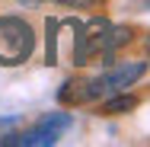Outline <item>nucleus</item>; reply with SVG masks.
Here are the masks:
<instances>
[{
  "instance_id": "f257e3e1",
  "label": "nucleus",
  "mask_w": 150,
  "mask_h": 147,
  "mask_svg": "<svg viewBox=\"0 0 150 147\" xmlns=\"http://www.w3.org/2000/svg\"><path fill=\"white\" fill-rule=\"evenodd\" d=\"M32 51H35V35H32L29 23L19 16H0V64L16 67L29 61Z\"/></svg>"
},
{
  "instance_id": "f03ea898",
  "label": "nucleus",
  "mask_w": 150,
  "mask_h": 147,
  "mask_svg": "<svg viewBox=\"0 0 150 147\" xmlns=\"http://www.w3.org/2000/svg\"><path fill=\"white\" fill-rule=\"evenodd\" d=\"M0 144L3 147H54L58 134L45 131V128H35V131H19V134H3Z\"/></svg>"
},
{
  "instance_id": "7ed1b4c3",
  "label": "nucleus",
  "mask_w": 150,
  "mask_h": 147,
  "mask_svg": "<svg viewBox=\"0 0 150 147\" xmlns=\"http://www.w3.org/2000/svg\"><path fill=\"white\" fill-rule=\"evenodd\" d=\"M144 70H147V64H144V61L121 64V67L109 70V74L102 77V83H105V89H125V87H131L134 80H141V77H144Z\"/></svg>"
},
{
  "instance_id": "20e7f679",
  "label": "nucleus",
  "mask_w": 150,
  "mask_h": 147,
  "mask_svg": "<svg viewBox=\"0 0 150 147\" xmlns=\"http://www.w3.org/2000/svg\"><path fill=\"white\" fill-rule=\"evenodd\" d=\"M131 109H137V96H128V93L112 96V99L102 102V112H105V115H125V112H131Z\"/></svg>"
},
{
  "instance_id": "39448f33",
  "label": "nucleus",
  "mask_w": 150,
  "mask_h": 147,
  "mask_svg": "<svg viewBox=\"0 0 150 147\" xmlns=\"http://www.w3.org/2000/svg\"><path fill=\"white\" fill-rule=\"evenodd\" d=\"M70 125H74V118L67 115V112H51V115H42V118H38V125H35V128H45V131L61 134V131H67Z\"/></svg>"
},
{
  "instance_id": "423d86ee",
  "label": "nucleus",
  "mask_w": 150,
  "mask_h": 147,
  "mask_svg": "<svg viewBox=\"0 0 150 147\" xmlns=\"http://www.w3.org/2000/svg\"><path fill=\"white\" fill-rule=\"evenodd\" d=\"M16 121H19V118H3V121H0V131H6V128H13Z\"/></svg>"
},
{
  "instance_id": "0eeeda50",
  "label": "nucleus",
  "mask_w": 150,
  "mask_h": 147,
  "mask_svg": "<svg viewBox=\"0 0 150 147\" xmlns=\"http://www.w3.org/2000/svg\"><path fill=\"white\" fill-rule=\"evenodd\" d=\"M58 3H90V0H58Z\"/></svg>"
},
{
  "instance_id": "6e6552de",
  "label": "nucleus",
  "mask_w": 150,
  "mask_h": 147,
  "mask_svg": "<svg viewBox=\"0 0 150 147\" xmlns=\"http://www.w3.org/2000/svg\"><path fill=\"white\" fill-rule=\"evenodd\" d=\"M147 3H150V0H147Z\"/></svg>"
}]
</instances>
